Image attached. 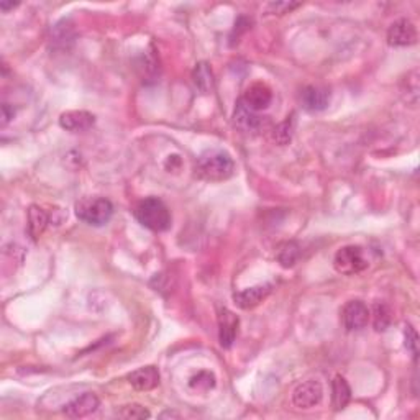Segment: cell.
<instances>
[{
    "mask_svg": "<svg viewBox=\"0 0 420 420\" xmlns=\"http://www.w3.org/2000/svg\"><path fill=\"white\" fill-rule=\"evenodd\" d=\"M352 401V389L343 376H335L332 381V406L335 411H342Z\"/></svg>",
    "mask_w": 420,
    "mask_h": 420,
    "instance_id": "cell-17",
    "label": "cell"
},
{
    "mask_svg": "<svg viewBox=\"0 0 420 420\" xmlns=\"http://www.w3.org/2000/svg\"><path fill=\"white\" fill-rule=\"evenodd\" d=\"M49 222V217L39 205H30L28 209V235L37 241L44 234Z\"/></svg>",
    "mask_w": 420,
    "mask_h": 420,
    "instance_id": "cell-16",
    "label": "cell"
},
{
    "mask_svg": "<svg viewBox=\"0 0 420 420\" xmlns=\"http://www.w3.org/2000/svg\"><path fill=\"white\" fill-rule=\"evenodd\" d=\"M276 258H278L279 265L283 266V268H293L300 258L299 245L295 243V241H284L278 248Z\"/></svg>",
    "mask_w": 420,
    "mask_h": 420,
    "instance_id": "cell-19",
    "label": "cell"
},
{
    "mask_svg": "<svg viewBox=\"0 0 420 420\" xmlns=\"http://www.w3.org/2000/svg\"><path fill=\"white\" fill-rule=\"evenodd\" d=\"M240 320L229 309H222L219 314V340L224 348H230L238 335Z\"/></svg>",
    "mask_w": 420,
    "mask_h": 420,
    "instance_id": "cell-11",
    "label": "cell"
},
{
    "mask_svg": "<svg viewBox=\"0 0 420 420\" xmlns=\"http://www.w3.org/2000/svg\"><path fill=\"white\" fill-rule=\"evenodd\" d=\"M18 4H8V2H0V8H2V12H8L10 8L17 7Z\"/></svg>",
    "mask_w": 420,
    "mask_h": 420,
    "instance_id": "cell-27",
    "label": "cell"
},
{
    "mask_svg": "<svg viewBox=\"0 0 420 420\" xmlns=\"http://www.w3.org/2000/svg\"><path fill=\"white\" fill-rule=\"evenodd\" d=\"M369 319H373V325L378 332H384L391 325V309L386 304L376 303L373 305V310H369Z\"/></svg>",
    "mask_w": 420,
    "mask_h": 420,
    "instance_id": "cell-20",
    "label": "cell"
},
{
    "mask_svg": "<svg viewBox=\"0 0 420 420\" xmlns=\"http://www.w3.org/2000/svg\"><path fill=\"white\" fill-rule=\"evenodd\" d=\"M369 309L362 300H350L342 309V324L348 332H357L368 325Z\"/></svg>",
    "mask_w": 420,
    "mask_h": 420,
    "instance_id": "cell-5",
    "label": "cell"
},
{
    "mask_svg": "<svg viewBox=\"0 0 420 420\" xmlns=\"http://www.w3.org/2000/svg\"><path fill=\"white\" fill-rule=\"evenodd\" d=\"M271 101H273V91L263 82L251 84L245 91L243 97H241V102L253 112H260L268 108Z\"/></svg>",
    "mask_w": 420,
    "mask_h": 420,
    "instance_id": "cell-8",
    "label": "cell"
},
{
    "mask_svg": "<svg viewBox=\"0 0 420 420\" xmlns=\"http://www.w3.org/2000/svg\"><path fill=\"white\" fill-rule=\"evenodd\" d=\"M324 397V388L319 381H305L299 384L293 393V404L299 409H310L320 404Z\"/></svg>",
    "mask_w": 420,
    "mask_h": 420,
    "instance_id": "cell-6",
    "label": "cell"
},
{
    "mask_svg": "<svg viewBox=\"0 0 420 420\" xmlns=\"http://www.w3.org/2000/svg\"><path fill=\"white\" fill-rule=\"evenodd\" d=\"M128 383L136 391H151L160 384V371L156 367H145L128 374Z\"/></svg>",
    "mask_w": 420,
    "mask_h": 420,
    "instance_id": "cell-14",
    "label": "cell"
},
{
    "mask_svg": "<svg viewBox=\"0 0 420 420\" xmlns=\"http://www.w3.org/2000/svg\"><path fill=\"white\" fill-rule=\"evenodd\" d=\"M191 388L194 389H204V391H207V389H212L215 386V376L214 373L210 371H201L197 373V376L191 378Z\"/></svg>",
    "mask_w": 420,
    "mask_h": 420,
    "instance_id": "cell-22",
    "label": "cell"
},
{
    "mask_svg": "<svg viewBox=\"0 0 420 420\" xmlns=\"http://www.w3.org/2000/svg\"><path fill=\"white\" fill-rule=\"evenodd\" d=\"M300 103L305 110L320 112L330 103V91L319 86H307L300 92Z\"/></svg>",
    "mask_w": 420,
    "mask_h": 420,
    "instance_id": "cell-12",
    "label": "cell"
},
{
    "mask_svg": "<svg viewBox=\"0 0 420 420\" xmlns=\"http://www.w3.org/2000/svg\"><path fill=\"white\" fill-rule=\"evenodd\" d=\"M94 122H96V118L86 110H69L61 113V117H59L61 128L74 133L89 130L94 125Z\"/></svg>",
    "mask_w": 420,
    "mask_h": 420,
    "instance_id": "cell-13",
    "label": "cell"
},
{
    "mask_svg": "<svg viewBox=\"0 0 420 420\" xmlns=\"http://www.w3.org/2000/svg\"><path fill=\"white\" fill-rule=\"evenodd\" d=\"M235 172V163L229 153L220 150H212L202 155L197 160L196 174L199 179L220 182L229 179Z\"/></svg>",
    "mask_w": 420,
    "mask_h": 420,
    "instance_id": "cell-1",
    "label": "cell"
},
{
    "mask_svg": "<svg viewBox=\"0 0 420 420\" xmlns=\"http://www.w3.org/2000/svg\"><path fill=\"white\" fill-rule=\"evenodd\" d=\"M234 120H235V125L243 132H256L261 125H263L261 117H258L256 115V112L246 107L245 103L241 102V98L238 101V103H236Z\"/></svg>",
    "mask_w": 420,
    "mask_h": 420,
    "instance_id": "cell-15",
    "label": "cell"
},
{
    "mask_svg": "<svg viewBox=\"0 0 420 420\" xmlns=\"http://www.w3.org/2000/svg\"><path fill=\"white\" fill-rule=\"evenodd\" d=\"M300 7V4H295V2H273L268 5V12L269 13H274V15H284V13H289L293 12L294 8Z\"/></svg>",
    "mask_w": 420,
    "mask_h": 420,
    "instance_id": "cell-25",
    "label": "cell"
},
{
    "mask_svg": "<svg viewBox=\"0 0 420 420\" xmlns=\"http://www.w3.org/2000/svg\"><path fill=\"white\" fill-rule=\"evenodd\" d=\"M76 215L84 224L102 227L112 219L113 205L106 197H82L76 204Z\"/></svg>",
    "mask_w": 420,
    "mask_h": 420,
    "instance_id": "cell-3",
    "label": "cell"
},
{
    "mask_svg": "<svg viewBox=\"0 0 420 420\" xmlns=\"http://www.w3.org/2000/svg\"><path fill=\"white\" fill-rule=\"evenodd\" d=\"M101 406V401L94 393H86L82 396H79L66 404L63 409V414L69 419H84L87 416H91Z\"/></svg>",
    "mask_w": 420,
    "mask_h": 420,
    "instance_id": "cell-9",
    "label": "cell"
},
{
    "mask_svg": "<svg viewBox=\"0 0 420 420\" xmlns=\"http://www.w3.org/2000/svg\"><path fill=\"white\" fill-rule=\"evenodd\" d=\"M15 115V110L12 107L8 106V103H4L2 106V125H7V123L12 120Z\"/></svg>",
    "mask_w": 420,
    "mask_h": 420,
    "instance_id": "cell-26",
    "label": "cell"
},
{
    "mask_svg": "<svg viewBox=\"0 0 420 420\" xmlns=\"http://www.w3.org/2000/svg\"><path fill=\"white\" fill-rule=\"evenodd\" d=\"M273 291V284H260V286H253V288L238 291V293L234 294V300L235 304L238 305L240 309L248 310V309H255L256 305H260L263 300L268 298Z\"/></svg>",
    "mask_w": 420,
    "mask_h": 420,
    "instance_id": "cell-10",
    "label": "cell"
},
{
    "mask_svg": "<svg viewBox=\"0 0 420 420\" xmlns=\"http://www.w3.org/2000/svg\"><path fill=\"white\" fill-rule=\"evenodd\" d=\"M404 337H406V348L414 355V358H417L419 337H417V332L414 330V327L411 324L406 325V330H404Z\"/></svg>",
    "mask_w": 420,
    "mask_h": 420,
    "instance_id": "cell-24",
    "label": "cell"
},
{
    "mask_svg": "<svg viewBox=\"0 0 420 420\" xmlns=\"http://www.w3.org/2000/svg\"><path fill=\"white\" fill-rule=\"evenodd\" d=\"M417 28L411 20L401 18L388 30V43L391 46H411L417 43Z\"/></svg>",
    "mask_w": 420,
    "mask_h": 420,
    "instance_id": "cell-7",
    "label": "cell"
},
{
    "mask_svg": "<svg viewBox=\"0 0 420 420\" xmlns=\"http://www.w3.org/2000/svg\"><path fill=\"white\" fill-rule=\"evenodd\" d=\"M192 79H194L196 87L204 94L210 92L212 87H214V72H212L209 64L204 61L196 64L194 72H192Z\"/></svg>",
    "mask_w": 420,
    "mask_h": 420,
    "instance_id": "cell-18",
    "label": "cell"
},
{
    "mask_svg": "<svg viewBox=\"0 0 420 420\" xmlns=\"http://www.w3.org/2000/svg\"><path fill=\"white\" fill-rule=\"evenodd\" d=\"M293 133H294V117L291 115L274 128L273 140L278 143V145L284 146V145H288L291 140H293Z\"/></svg>",
    "mask_w": 420,
    "mask_h": 420,
    "instance_id": "cell-21",
    "label": "cell"
},
{
    "mask_svg": "<svg viewBox=\"0 0 420 420\" xmlns=\"http://www.w3.org/2000/svg\"><path fill=\"white\" fill-rule=\"evenodd\" d=\"M333 266L340 274H358L368 268V260L364 258L362 246L348 245L337 251L333 258Z\"/></svg>",
    "mask_w": 420,
    "mask_h": 420,
    "instance_id": "cell-4",
    "label": "cell"
},
{
    "mask_svg": "<svg viewBox=\"0 0 420 420\" xmlns=\"http://www.w3.org/2000/svg\"><path fill=\"white\" fill-rule=\"evenodd\" d=\"M118 416L123 419H148L150 417V411L140 406V404H128V406H123L118 411Z\"/></svg>",
    "mask_w": 420,
    "mask_h": 420,
    "instance_id": "cell-23",
    "label": "cell"
},
{
    "mask_svg": "<svg viewBox=\"0 0 420 420\" xmlns=\"http://www.w3.org/2000/svg\"><path fill=\"white\" fill-rule=\"evenodd\" d=\"M135 217L143 227L153 231H166L171 227V212L158 197H146L138 202Z\"/></svg>",
    "mask_w": 420,
    "mask_h": 420,
    "instance_id": "cell-2",
    "label": "cell"
}]
</instances>
